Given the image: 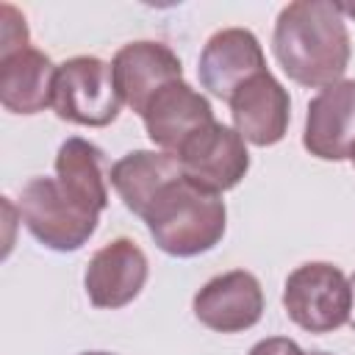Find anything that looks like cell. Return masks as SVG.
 Returning a JSON list of instances; mask_svg holds the SVG:
<instances>
[{"label":"cell","mask_w":355,"mask_h":355,"mask_svg":"<svg viewBox=\"0 0 355 355\" xmlns=\"http://www.w3.org/2000/svg\"><path fill=\"white\" fill-rule=\"evenodd\" d=\"M272 50L294 83L324 89L344 80L349 67V31L336 3L297 0L280 8Z\"/></svg>","instance_id":"1"},{"label":"cell","mask_w":355,"mask_h":355,"mask_svg":"<svg viewBox=\"0 0 355 355\" xmlns=\"http://www.w3.org/2000/svg\"><path fill=\"white\" fill-rule=\"evenodd\" d=\"M141 219L158 250L175 258H194L214 250L227 227L225 200L186 175L169 183Z\"/></svg>","instance_id":"2"},{"label":"cell","mask_w":355,"mask_h":355,"mask_svg":"<svg viewBox=\"0 0 355 355\" xmlns=\"http://www.w3.org/2000/svg\"><path fill=\"white\" fill-rule=\"evenodd\" d=\"M19 216L31 236L55 252L80 250L97 230L100 214L89 211L55 178H31L19 191Z\"/></svg>","instance_id":"3"},{"label":"cell","mask_w":355,"mask_h":355,"mask_svg":"<svg viewBox=\"0 0 355 355\" xmlns=\"http://www.w3.org/2000/svg\"><path fill=\"white\" fill-rule=\"evenodd\" d=\"M283 308L297 327L308 333H333L349 322V280L336 263H302L286 277Z\"/></svg>","instance_id":"4"},{"label":"cell","mask_w":355,"mask_h":355,"mask_svg":"<svg viewBox=\"0 0 355 355\" xmlns=\"http://www.w3.org/2000/svg\"><path fill=\"white\" fill-rule=\"evenodd\" d=\"M122 94L114 83L111 64L97 55H75L58 67L53 89V111L58 119L105 128L119 116Z\"/></svg>","instance_id":"5"},{"label":"cell","mask_w":355,"mask_h":355,"mask_svg":"<svg viewBox=\"0 0 355 355\" xmlns=\"http://www.w3.org/2000/svg\"><path fill=\"white\" fill-rule=\"evenodd\" d=\"M178 161L189 180L216 194L236 189L250 169L244 139L222 122H211L197 130L178 153Z\"/></svg>","instance_id":"6"},{"label":"cell","mask_w":355,"mask_h":355,"mask_svg":"<svg viewBox=\"0 0 355 355\" xmlns=\"http://www.w3.org/2000/svg\"><path fill=\"white\" fill-rule=\"evenodd\" d=\"M150 275V263L144 250L128 239L119 236L108 244H103L83 275V286L89 294V302L94 308H122L128 302H133Z\"/></svg>","instance_id":"7"},{"label":"cell","mask_w":355,"mask_h":355,"mask_svg":"<svg viewBox=\"0 0 355 355\" xmlns=\"http://www.w3.org/2000/svg\"><path fill=\"white\" fill-rule=\"evenodd\" d=\"M266 72V58L261 50V42L247 28H222L216 31L197 64V75L202 89H208L214 97L227 100L236 94L239 86H244L250 78Z\"/></svg>","instance_id":"8"},{"label":"cell","mask_w":355,"mask_h":355,"mask_svg":"<svg viewBox=\"0 0 355 355\" xmlns=\"http://www.w3.org/2000/svg\"><path fill=\"white\" fill-rule=\"evenodd\" d=\"M200 324L216 333H241L263 313V288L252 272L233 269L211 277L191 300Z\"/></svg>","instance_id":"9"},{"label":"cell","mask_w":355,"mask_h":355,"mask_svg":"<svg viewBox=\"0 0 355 355\" xmlns=\"http://www.w3.org/2000/svg\"><path fill=\"white\" fill-rule=\"evenodd\" d=\"M302 147L319 161H344L355 150V80L324 86L305 114Z\"/></svg>","instance_id":"10"},{"label":"cell","mask_w":355,"mask_h":355,"mask_svg":"<svg viewBox=\"0 0 355 355\" xmlns=\"http://www.w3.org/2000/svg\"><path fill=\"white\" fill-rule=\"evenodd\" d=\"M114 83L122 94V103L133 114H144L147 103L172 80H183V64L164 42H130L116 50L114 61Z\"/></svg>","instance_id":"11"},{"label":"cell","mask_w":355,"mask_h":355,"mask_svg":"<svg viewBox=\"0 0 355 355\" xmlns=\"http://www.w3.org/2000/svg\"><path fill=\"white\" fill-rule=\"evenodd\" d=\"M230 116H233V130L244 141L255 147H272L288 130V119H291L288 92L266 69L236 89V94L230 97Z\"/></svg>","instance_id":"12"},{"label":"cell","mask_w":355,"mask_h":355,"mask_svg":"<svg viewBox=\"0 0 355 355\" xmlns=\"http://www.w3.org/2000/svg\"><path fill=\"white\" fill-rule=\"evenodd\" d=\"M141 119H144V130L150 141L169 155H178L197 130L216 122L211 103L197 89H191L186 80L166 83L147 103Z\"/></svg>","instance_id":"13"},{"label":"cell","mask_w":355,"mask_h":355,"mask_svg":"<svg viewBox=\"0 0 355 355\" xmlns=\"http://www.w3.org/2000/svg\"><path fill=\"white\" fill-rule=\"evenodd\" d=\"M58 67L36 47L0 55V103L11 114H39L53 105Z\"/></svg>","instance_id":"14"},{"label":"cell","mask_w":355,"mask_h":355,"mask_svg":"<svg viewBox=\"0 0 355 355\" xmlns=\"http://www.w3.org/2000/svg\"><path fill=\"white\" fill-rule=\"evenodd\" d=\"M178 178H183V166L178 155L164 150H133L122 155L108 172L114 191L136 216H144L153 200Z\"/></svg>","instance_id":"15"},{"label":"cell","mask_w":355,"mask_h":355,"mask_svg":"<svg viewBox=\"0 0 355 355\" xmlns=\"http://www.w3.org/2000/svg\"><path fill=\"white\" fill-rule=\"evenodd\" d=\"M55 180L89 211L100 214L108 205V186L103 172V153L92 141L72 136L58 147L55 155Z\"/></svg>","instance_id":"16"},{"label":"cell","mask_w":355,"mask_h":355,"mask_svg":"<svg viewBox=\"0 0 355 355\" xmlns=\"http://www.w3.org/2000/svg\"><path fill=\"white\" fill-rule=\"evenodd\" d=\"M0 55H8V53H17L22 47H31L28 44V25H25V17L11 6V3H3L0 6Z\"/></svg>","instance_id":"17"},{"label":"cell","mask_w":355,"mask_h":355,"mask_svg":"<svg viewBox=\"0 0 355 355\" xmlns=\"http://www.w3.org/2000/svg\"><path fill=\"white\" fill-rule=\"evenodd\" d=\"M247 355H305V352L300 349L297 341H291L286 336H269V338L258 341Z\"/></svg>","instance_id":"18"},{"label":"cell","mask_w":355,"mask_h":355,"mask_svg":"<svg viewBox=\"0 0 355 355\" xmlns=\"http://www.w3.org/2000/svg\"><path fill=\"white\" fill-rule=\"evenodd\" d=\"M349 291H352V308H349V327L355 330V272L349 277Z\"/></svg>","instance_id":"19"},{"label":"cell","mask_w":355,"mask_h":355,"mask_svg":"<svg viewBox=\"0 0 355 355\" xmlns=\"http://www.w3.org/2000/svg\"><path fill=\"white\" fill-rule=\"evenodd\" d=\"M336 6L341 11V17H352L355 19V3H336Z\"/></svg>","instance_id":"20"},{"label":"cell","mask_w":355,"mask_h":355,"mask_svg":"<svg viewBox=\"0 0 355 355\" xmlns=\"http://www.w3.org/2000/svg\"><path fill=\"white\" fill-rule=\"evenodd\" d=\"M80 355H114V352H80Z\"/></svg>","instance_id":"21"},{"label":"cell","mask_w":355,"mask_h":355,"mask_svg":"<svg viewBox=\"0 0 355 355\" xmlns=\"http://www.w3.org/2000/svg\"><path fill=\"white\" fill-rule=\"evenodd\" d=\"M311 355H330V352H311Z\"/></svg>","instance_id":"22"},{"label":"cell","mask_w":355,"mask_h":355,"mask_svg":"<svg viewBox=\"0 0 355 355\" xmlns=\"http://www.w3.org/2000/svg\"><path fill=\"white\" fill-rule=\"evenodd\" d=\"M349 158H352V166H355V150H352V155H349Z\"/></svg>","instance_id":"23"}]
</instances>
